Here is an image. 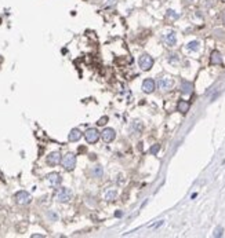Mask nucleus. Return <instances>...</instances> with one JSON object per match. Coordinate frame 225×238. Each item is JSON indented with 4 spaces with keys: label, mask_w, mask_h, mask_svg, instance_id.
I'll return each instance as SVG.
<instances>
[{
    "label": "nucleus",
    "mask_w": 225,
    "mask_h": 238,
    "mask_svg": "<svg viewBox=\"0 0 225 238\" xmlns=\"http://www.w3.org/2000/svg\"><path fill=\"white\" fill-rule=\"evenodd\" d=\"M159 150H160V145H153V146L149 149V153L153 154V156H156L159 153Z\"/></svg>",
    "instance_id": "nucleus-19"
},
{
    "label": "nucleus",
    "mask_w": 225,
    "mask_h": 238,
    "mask_svg": "<svg viewBox=\"0 0 225 238\" xmlns=\"http://www.w3.org/2000/svg\"><path fill=\"white\" fill-rule=\"evenodd\" d=\"M138 64H139V68H141L144 72H147V70H149L153 66V58L149 57L148 54H144V55L139 57Z\"/></svg>",
    "instance_id": "nucleus-3"
},
{
    "label": "nucleus",
    "mask_w": 225,
    "mask_h": 238,
    "mask_svg": "<svg viewBox=\"0 0 225 238\" xmlns=\"http://www.w3.org/2000/svg\"><path fill=\"white\" fill-rule=\"evenodd\" d=\"M61 163V154L58 152H53L47 156V164L48 165H57V164Z\"/></svg>",
    "instance_id": "nucleus-9"
},
{
    "label": "nucleus",
    "mask_w": 225,
    "mask_h": 238,
    "mask_svg": "<svg viewBox=\"0 0 225 238\" xmlns=\"http://www.w3.org/2000/svg\"><path fill=\"white\" fill-rule=\"evenodd\" d=\"M0 24H2V18H0Z\"/></svg>",
    "instance_id": "nucleus-27"
},
{
    "label": "nucleus",
    "mask_w": 225,
    "mask_h": 238,
    "mask_svg": "<svg viewBox=\"0 0 225 238\" xmlns=\"http://www.w3.org/2000/svg\"><path fill=\"white\" fill-rule=\"evenodd\" d=\"M210 64L211 65H222V57L219 51H213L210 55Z\"/></svg>",
    "instance_id": "nucleus-11"
},
{
    "label": "nucleus",
    "mask_w": 225,
    "mask_h": 238,
    "mask_svg": "<svg viewBox=\"0 0 225 238\" xmlns=\"http://www.w3.org/2000/svg\"><path fill=\"white\" fill-rule=\"evenodd\" d=\"M167 17L171 18V20H177V18H178V14H177L175 11H173V10H169V11H167Z\"/></svg>",
    "instance_id": "nucleus-20"
},
{
    "label": "nucleus",
    "mask_w": 225,
    "mask_h": 238,
    "mask_svg": "<svg viewBox=\"0 0 225 238\" xmlns=\"http://www.w3.org/2000/svg\"><path fill=\"white\" fill-rule=\"evenodd\" d=\"M166 43L169 46H171V47L177 44V36H175L174 32H170V33L166 35Z\"/></svg>",
    "instance_id": "nucleus-15"
},
{
    "label": "nucleus",
    "mask_w": 225,
    "mask_h": 238,
    "mask_svg": "<svg viewBox=\"0 0 225 238\" xmlns=\"http://www.w3.org/2000/svg\"><path fill=\"white\" fill-rule=\"evenodd\" d=\"M177 110L180 112V113H182V114H185V113H188V110H189V102L188 101H180V102L177 103Z\"/></svg>",
    "instance_id": "nucleus-12"
},
{
    "label": "nucleus",
    "mask_w": 225,
    "mask_h": 238,
    "mask_svg": "<svg viewBox=\"0 0 225 238\" xmlns=\"http://www.w3.org/2000/svg\"><path fill=\"white\" fill-rule=\"evenodd\" d=\"M222 20H224V22H225V11H224V14H222Z\"/></svg>",
    "instance_id": "nucleus-26"
},
{
    "label": "nucleus",
    "mask_w": 225,
    "mask_h": 238,
    "mask_svg": "<svg viewBox=\"0 0 225 238\" xmlns=\"http://www.w3.org/2000/svg\"><path fill=\"white\" fill-rule=\"evenodd\" d=\"M222 235V227H217L214 231V237H221Z\"/></svg>",
    "instance_id": "nucleus-22"
},
{
    "label": "nucleus",
    "mask_w": 225,
    "mask_h": 238,
    "mask_svg": "<svg viewBox=\"0 0 225 238\" xmlns=\"http://www.w3.org/2000/svg\"><path fill=\"white\" fill-rule=\"evenodd\" d=\"M72 198V190L68 187L59 189V191L57 193V201L58 202H68Z\"/></svg>",
    "instance_id": "nucleus-4"
},
{
    "label": "nucleus",
    "mask_w": 225,
    "mask_h": 238,
    "mask_svg": "<svg viewBox=\"0 0 225 238\" xmlns=\"http://www.w3.org/2000/svg\"><path fill=\"white\" fill-rule=\"evenodd\" d=\"M192 91H193V84L188 83V81H182V84H181V92L185 95H189V94H192Z\"/></svg>",
    "instance_id": "nucleus-14"
},
{
    "label": "nucleus",
    "mask_w": 225,
    "mask_h": 238,
    "mask_svg": "<svg viewBox=\"0 0 225 238\" xmlns=\"http://www.w3.org/2000/svg\"><path fill=\"white\" fill-rule=\"evenodd\" d=\"M14 200L18 205H28V204H31V201H32V196L28 191L22 190V191H18V193L15 194Z\"/></svg>",
    "instance_id": "nucleus-2"
},
{
    "label": "nucleus",
    "mask_w": 225,
    "mask_h": 238,
    "mask_svg": "<svg viewBox=\"0 0 225 238\" xmlns=\"http://www.w3.org/2000/svg\"><path fill=\"white\" fill-rule=\"evenodd\" d=\"M178 61V58H177V55H175V54H173V55H170V62H177Z\"/></svg>",
    "instance_id": "nucleus-25"
},
{
    "label": "nucleus",
    "mask_w": 225,
    "mask_h": 238,
    "mask_svg": "<svg viewBox=\"0 0 225 238\" xmlns=\"http://www.w3.org/2000/svg\"><path fill=\"white\" fill-rule=\"evenodd\" d=\"M156 88V83L152 80V79H145L144 83H142V90H144V92H147V94H151V92H153Z\"/></svg>",
    "instance_id": "nucleus-8"
},
{
    "label": "nucleus",
    "mask_w": 225,
    "mask_h": 238,
    "mask_svg": "<svg viewBox=\"0 0 225 238\" xmlns=\"http://www.w3.org/2000/svg\"><path fill=\"white\" fill-rule=\"evenodd\" d=\"M80 138H82V132L78 130V128H73V130H71L69 135H68V139H69L71 142H78Z\"/></svg>",
    "instance_id": "nucleus-13"
},
{
    "label": "nucleus",
    "mask_w": 225,
    "mask_h": 238,
    "mask_svg": "<svg viewBox=\"0 0 225 238\" xmlns=\"http://www.w3.org/2000/svg\"><path fill=\"white\" fill-rule=\"evenodd\" d=\"M133 127H134V130H135V131H141L142 130V124L139 121H134L133 123Z\"/></svg>",
    "instance_id": "nucleus-21"
},
{
    "label": "nucleus",
    "mask_w": 225,
    "mask_h": 238,
    "mask_svg": "<svg viewBox=\"0 0 225 238\" xmlns=\"http://www.w3.org/2000/svg\"><path fill=\"white\" fill-rule=\"evenodd\" d=\"M61 163H62V167H64L67 171H72L76 165V156L73 154V153H68V154L64 156Z\"/></svg>",
    "instance_id": "nucleus-1"
},
{
    "label": "nucleus",
    "mask_w": 225,
    "mask_h": 238,
    "mask_svg": "<svg viewBox=\"0 0 225 238\" xmlns=\"http://www.w3.org/2000/svg\"><path fill=\"white\" fill-rule=\"evenodd\" d=\"M91 174H93V176H94V178H101V176H102V174H104L102 167H101V165L94 167V168H93V171H91Z\"/></svg>",
    "instance_id": "nucleus-17"
},
{
    "label": "nucleus",
    "mask_w": 225,
    "mask_h": 238,
    "mask_svg": "<svg viewBox=\"0 0 225 238\" xmlns=\"http://www.w3.org/2000/svg\"><path fill=\"white\" fill-rule=\"evenodd\" d=\"M105 123H108V117H106V116H104L102 119H100V120H98V123H97V124H98V125H105Z\"/></svg>",
    "instance_id": "nucleus-23"
},
{
    "label": "nucleus",
    "mask_w": 225,
    "mask_h": 238,
    "mask_svg": "<svg viewBox=\"0 0 225 238\" xmlns=\"http://www.w3.org/2000/svg\"><path fill=\"white\" fill-rule=\"evenodd\" d=\"M158 86L162 91H170L173 88V86H174V80L171 77H162L159 79Z\"/></svg>",
    "instance_id": "nucleus-5"
},
{
    "label": "nucleus",
    "mask_w": 225,
    "mask_h": 238,
    "mask_svg": "<svg viewBox=\"0 0 225 238\" xmlns=\"http://www.w3.org/2000/svg\"><path fill=\"white\" fill-rule=\"evenodd\" d=\"M61 175L57 174V172H51V174L47 175V182L50 183L51 186H58L61 183Z\"/></svg>",
    "instance_id": "nucleus-10"
},
{
    "label": "nucleus",
    "mask_w": 225,
    "mask_h": 238,
    "mask_svg": "<svg viewBox=\"0 0 225 238\" xmlns=\"http://www.w3.org/2000/svg\"><path fill=\"white\" fill-rule=\"evenodd\" d=\"M116 196H117V191L115 190V189H112V190L106 191L105 196H104V198H105L106 201H113V200L116 198Z\"/></svg>",
    "instance_id": "nucleus-16"
},
{
    "label": "nucleus",
    "mask_w": 225,
    "mask_h": 238,
    "mask_svg": "<svg viewBox=\"0 0 225 238\" xmlns=\"http://www.w3.org/2000/svg\"><path fill=\"white\" fill-rule=\"evenodd\" d=\"M101 134L98 132L95 128H89V130L84 132V138H86V141L89 142V143H95V142L100 139Z\"/></svg>",
    "instance_id": "nucleus-6"
},
{
    "label": "nucleus",
    "mask_w": 225,
    "mask_h": 238,
    "mask_svg": "<svg viewBox=\"0 0 225 238\" xmlns=\"http://www.w3.org/2000/svg\"><path fill=\"white\" fill-rule=\"evenodd\" d=\"M199 46H200V43L195 40V42L188 43V46H186V47H188L189 51H197V50H199Z\"/></svg>",
    "instance_id": "nucleus-18"
},
{
    "label": "nucleus",
    "mask_w": 225,
    "mask_h": 238,
    "mask_svg": "<svg viewBox=\"0 0 225 238\" xmlns=\"http://www.w3.org/2000/svg\"><path fill=\"white\" fill-rule=\"evenodd\" d=\"M115 136H116V134H115V130H112V128H105V130L101 132V138H102V141L105 142V143L112 142L115 139Z\"/></svg>",
    "instance_id": "nucleus-7"
},
{
    "label": "nucleus",
    "mask_w": 225,
    "mask_h": 238,
    "mask_svg": "<svg viewBox=\"0 0 225 238\" xmlns=\"http://www.w3.org/2000/svg\"><path fill=\"white\" fill-rule=\"evenodd\" d=\"M117 0H104V4H105V6H113L115 3H116Z\"/></svg>",
    "instance_id": "nucleus-24"
}]
</instances>
